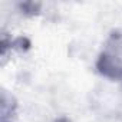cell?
Masks as SVG:
<instances>
[{"mask_svg":"<svg viewBox=\"0 0 122 122\" xmlns=\"http://www.w3.org/2000/svg\"><path fill=\"white\" fill-rule=\"evenodd\" d=\"M95 69L102 78L122 85V29H113L108 35L95 62Z\"/></svg>","mask_w":122,"mask_h":122,"instance_id":"1","label":"cell"},{"mask_svg":"<svg viewBox=\"0 0 122 122\" xmlns=\"http://www.w3.org/2000/svg\"><path fill=\"white\" fill-rule=\"evenodd\" d=\"M17 112V102L16 98L9 93L6 89L2 91V122H15Z\"/></svg>","mask_w":122,"mask_h":122,"instance_id":"2","label":"cell"},{"mask_svg":"<svg viewBox=\"0 0 122 122\" xmlns=\"http://www.w3.org/2000/svg\"><path fill=\"white\" fill-rule=\"evenodd\" d=\"M53 122H72L68 116H60V118H56Z\"/></svg>","mask_w":122,"mask_h":122,"instance_id":"3","label":"cell"}]
</instances>
